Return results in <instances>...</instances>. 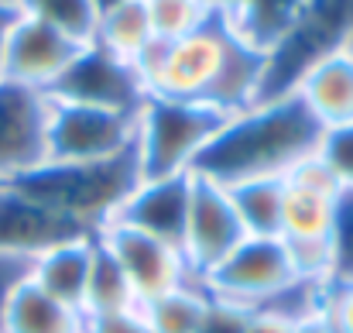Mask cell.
I'll use <instances>...</instances> for the list:
<instances>
[{"instance_id":"obj_29","label":"cell","mask_w":353,"mask_h":333,"mask_svg":"<svg viewBox=\"0 0 353 333\" xmlns=\"http://www.w3.org/2000/svg\"><path fill=\"white\" fill-rule=\"evenodd\" d=\"M86 333H151L144 310H123L107 316H86Z\"/></svg>"},{"instance_id":"obj_16","label":"cell","mask_w":353,"mask_h":333,"mask_svg":"<svg viewBox=\"0 0 353 333\" xmlns=\"http://www.w3.org/2000/svg\"><path fill=\"white\" fill-rule=\"evenodd\" d=\"M93 247H97V230L69 237L62 244H52V247H45L41 254H34L28 261V278L41 292L59 299L62 306L83 313L90 268H93Z\"/></svg>"},{"instance_id":"obj_3","label":"cell","mask_w":353,"mask_h":333,"mask_svg":"<svg viewBox=\"0 0 353 333\" xmlns=\"http://www.w3.org/2000/svg\"><path fill=\"white\" fill-rule=\"evenodd\" d=\"M343 189L319 155L305 158L285 175L281 200V240L302 282H333V234L340 217Z\"/></svg>"},{"instance_id":"obj_33","label":"cell","mask_w":353,"mask_h":333,"mask_svg":"<svg viewBox=\"0 0 353 333\" xmlns=\"http://www.w3.org/2000/svg\"><path fill=\"white\" fill-rule=\"evenodd\" d=\"M17 21V7L10 0H0V83H3V52H7V35Z\"/></svg>"},{"instance_id":"obj_26","label":"cell","mask_w":353,"mask_h":333,"mask_svg":"<svg viewBox=\"0 0 353 333\" xmlns=\"http://www.w3.org/2000/svg\"><path fill=\"white\" fill-rule=\"evenodd\" d=\"M319 316L330 333H353V278H336L326 285Z\"/></svg>"},{"instance_id":"obj_13","label":"cell","mask_w":353,"mask_h":333,"mask_svg":"<svg viewBox=\"0 0 353 333\" xmlns=\"http://www.w3.org/2000/svg\"><path fill=\"white\" fill-rule=\"evenodd\" d=\"M189 193H192V172L165 175V179H141L110 220L127 223L134 230H144L158 240H168V244L182 247Z\"/></svg>"},{"instance_id":"obj_32","label":"cell","mask_w":353,"mask_h":333,"mask_svg":"<svg viewBox=\"0 0 353 333\" xmlns=\"http://www.w3.org/2000/svg\"><path fill=\"white\" fill-rule=\"evenodd\" d=\"M199 3H203V10H206L213 21L234 24L236 17H240V10H243V3H247V0H199Z\"/></svg>"},{"instance_id":"obj_14","label":"cell","mask_w":353,"mask_h":333,"mask_svg":"<svg viewBox=\"0 0 353 333\" xmlns=\"http://www.w3.org/2000/svg\"><path fill=\"white\" fill-rule=\"evenodd\" d=\"M90 234L65 217L38 207L14 186H0V254L3 258H21L31 261L52 244H62L69 237Z\"/></svg>"},{"instance_id":"obj_28","label":"cell","mask_w":353,"mask_h":333,"mask_svg":"<svg viewBox=\"0 0 353 333\" xmlns=\"http://www.w3.org/2000/svg\"><path fill=\"white\" fill-rule=\"evenodd\" d=\"M254 310L247 306H236L230 299H210V313H206V323L203 333H243L247 330V320H250Z\"/></svg>"},{"instance_id":"obj_24","label":"cell","mask_w":353,"mask_h":333,"mask_svg":"<svg viewBox=\"0 0 353 333\" xmlns=\"http://www.w3.org/2000/svg\"><path fill=\"white\" fill-rule=\"evenodd\" d=\"M144 10L151 21V35L161 45L179 41L210 21V14L203 10L199 0H144Z\"/></svg>"},{"instance_id":"obj_17","label":"cell","mask_w":353,"mask_h":333,"mask_svg":"<svg viewBox=\"0 0 353 333\" xmlns=\"http://www.w3.org/2000/svg\"><path fill=\"white\" fill-rule=\"evenodd\" d=\"M0 333H86V316L41 292L24 272L3 299Z\"/></svg>"},{"instance_id":"obj_23","label":"cell","mask_w":353,"mask_h":333,"mask_svg":"<svg viewBox=\"0 0 353 333\" xmlns=\"http://www.w3.org/2000/svg\"><path fill=\"white\" fill-rule=\"evenodd\" d=\"M10 3L17 7V14L34 17L79 45H93L97 38V24H100L97 0H10Z\"/></svg>"},{"instance_id":"obj_10","label":"cell","mask_w":353,"mask_h":333,"mask_svg":"<svg viewBox=\"0 0 353 333\" xmlns=\"http://www.w3.org/2000/svg\"><path fill=\"white\" fill-rule=\"evenodd\" d=\"M86 45L65 38L62 31L17 14L10 35H7V52H3V83H14L21 90L34 93H52L55 83L72 69Z\"/></svg>"},{"instance_id":"obj_35","label":"cell","mask_w":353,"mask_h":333,"mask_svg":"<svg viewBox=\"0 0 353 333\" xmlns=\"http://www.w3.org/2000/svg\"><path fill=\"white\" fill-rule=\"evenodd\" d=\"M347 45H350V48H353V35H350V38H347Z\"/></svg>"},{"instance_id":"obj_1","label":"cell","mask_w":353,"mask_h":333,"mask_svg":"<svg viewBox=\"0 0 353 333\" xmlns=\"http://www.w3.org/2000/svg\"><path fill=\"white\" fill-rule=\"evenodd\" d=\"M137 73L154 97L210 104L240 113L268 97L271 59L247 45L230 24L206 21L199 31L179 41H154L137 62Z\"/></svg>"},{"instance_id":"obj_4","label":"cell","mask_w":353,"mask_h":333,"mask_svg":"<svg viewBox=\"0 0 353 333\" xmlns=\"http://www.w3.org/2000/svg\"><path fill=\"white\" fill-rule=\"evenodd\" d=\"M137 182V158L134 151H127L120 158L93 165H41L10 186L38 207L93 234L117 213Z\"/></svg>"},{"instance_id":"obj_19","label":"cell","mask_w":353,"mask_h":333,"mask_svg":"<svg viewBox=\"0 0 353 333\" xmlns=\"http://www.w3.org/2000/svg\"><path fill=\"white\" fill-rule=\"evenodd\" d=\"M93 45L103 48V52H110L120 62L137 66L148 55V48L154 45L144 0H120L114 7L100 10V24H97Z\"/></svg>"},{"instance_id":"obj_7","label":"cell","mask_w":353,"mask_h":333,"mask_svg":"<svg viewBox=\"0 0 353 333\" xmlns=\"http://www.w3.org/2000/svg\"><path fill=\"white\" fill-rule=\"evenodd\" d=\"M302 278L292 265V254L281 237H243L230 258H223L203 285L216 299H230L236 306L261 310L295 289Z\"/></svg>"},{"instance_id":"obj_12","label":"cell","mask_w":353,"mask_h":333,"mask_svg":"<svg viewBox=\"0 0 353 333\" xmlns=\"http://www.w3.org/2000/svg\"><path fill=\"white\" fill-rule=\"evenodd\" d=\"M52 100L14 83H0V186L45 165Z\"/></svg>"},{"instance_id":"obj_5","label":"cell","mask_w":353,"mask_h":333,"mask_svg":"<svg viewBox=\"0 0 353 333\" xmlns=\"http://www.w3.org/2000/svg\"><path fill=\"white\" fill-rule=\"evenodd\" d=\"M230 117L234 113L210 107V104L148 93L144 107L137 111V134H134V158H137L141 179H165V175L192 172L203 151L230 124Z\"/></svg>"},{"instance_id":"obj_30","label":"cell","mask_w":353,"mask_h":333,"mask_svg":"<svg viewBox=\"0 0 353 333\" xmlns=\"http://www.w3.org/2000/svg\"><path fill=\"white\" fill-rule=\"evenodd\" d=\"M299 323H302V320H295L292 313H285V310H278V306H261V310L250 313L243 333H295Z\"/></svg>"},{"instance_id":"obj_25","label":"cell","mask_w":353,"mask_h":333,"mask_svg":"<svg viewBox=\"0 0 353 333\" xmlns=\"http://www.w3.org/2000/svg\"><path fill=\"white\" fill-rule=\"evenodd\" d=\"M316 155L333 172V179L340 182V189L353 193V124L323 131V141H319V151Z\"/></svg>"},{"instance_id":"obj_11","label":"cell","mask_w":353,"mask_h":333,"mask_svg":"<svg viewBox=\"0 0 353 333\" xmlns=\"http://www.w3.org/2000/svg\"><path fill=\"white\" fill-rule=\"evenodd\" d=\"M48 97L65 100V104H90V107H107L120 113H137L148 100V86L137 66L120 62L97 45H86Z\"/></svg>"},{"instance_id":"obj_6","label":"cell","mask_w":353,"mask_h":333,"mask_svg":"<svg viewBox=\"0 0 353 333\" xmlns=\"http://www.w3.org/2000/svg\"><path fill=\"white\" fill-rule=\"evenodd\" d=\"M52 100V97H48ZM137 113L52 100L45 165H93L134 151Z\"/></svg>"},{"instance_id":"obj_27","label":"cell","mask_w":353,"mask_h":333,"mask_svg":"<svg viewBox=\"0 0 353 333\" xmlns=\"http://www.w3.org/2000/svg\"><path fill=\"white\" fill-rule=\"evenodd\" d=\"M333 282L336 278H353V193H343L340 217H336V234H333Z\"/></svg>"},{"instance_id":"obj_2","label":"cell","mask_w":353,"mask_h":333,"mask_svg":"<svg viewBox=\"0 0 353 333\" xmlns=\"http://www.w3.org/2000/svg\"><path fill=\"white\" fill-rule=\"evenodd\" d=\"M319 141L323 124L292 90H285L234 113L192 172L223 186L243 179H285L295 165L319 151Z\"/></svg>"},{"instance_id":"obj_9","label":"cell","mask_w":353,"mask_h":333,"mask_svg":"<svg viewBox=\"0 0 353 333\" xmlns=\"http://www.w3.org/2000/svg\"><path fill=\"white\" fill-rule=\"evenodd\" d=\"M97 237L114 254V261L127 275L141 306L154 303L158 296H165V292H172V289H179L192 278L182 247H175L168 240H158L144 230H134V227L117 220H107L97 230Z\"/></svg>"},{"instance_id":"obj_15","label":"cell","mask_w":353,"mask_h":333,"mask_svg":"<svg viewBox=\"0 0 353 333\" xmlns=\"http://www.w3.org/2000/svg\"><path fill=\"white\" fill-rule=\"evenodd\" d=\"M292 93L323 124V131L353 124V48L343 41L309 62L292 83Z\"/></svg>"},{"instance_id":"obj_22","label":"cell","mask_w":353,"mask_h":333,"mask_svg":"<svg viewBox=\"0 0 353 333\" xmlns=\"http://www.w3.org/2000/svg\"><path fill=\"white\" fill-rule=\"evenodd\" d=\"M137 306H141V303H137V296H134L127 275L120 272L114 254H110V251L103 247V240L97 237L83 316H107V313H123V310H137Z\"/></svg>"},{"instance_id":"obj_18","label":"cell","mask_w":353,"mask_h":333,"mask_svg":"<svg viewBox=\"0 0 353 333\" xmlns=\"http://www.w3.org/2000/svg\"><path fill=\"white\" fill-rule=\"evenodd\" d=\"M312 7L316 0H247L230 28L247 45L261 48L271 59L295 35V28L309 17Z\"/></svg>"},{"instance_id":"obj_20","label":"cell","mask_w":353,"mask_h":333,"mask_svg":"<svg viewBox=\"0 0 353 333\" xmlns=\"http://www.w3.org/2000/svg\"><path fill=\"white\" fill-rule=\"evenodd\" d=\"M210 289L199 278H189L185 285L158 296L154 303L141 306L148 316L151 333H203L206 313H210Z\"/></svg>"},{"instance_id":"obj_34","label":"cell","mask_w":353,"mask_h":333,"mask_svg":"<svg viewBox=\"0 0 353 333\" xmlns=\"http://www.w3.org/2000/svg\"><path fill=\"white\" fill-rule=\"evenodd\" d=\"M295 333H330V330H326V323H323V316L316 313V316H309V320H302V323L295 327Z\"/></svg>"},{"instance_id":"obj_31","label":"cell","mask_w":353,"mask_h":333,"mask_svg":"<svg viewBox=\"0 0 353 333\" xmlns=\"http://www.w3.org/2000/svg\"><path fill=\"white\" fill-rule=\"evenodd\" d=\"M24 272H28V261H21V258H3V254H0V310H3V299H7L10 285H14Z\"/></svg>"},{"instance_id":"obj_8","label":"cell","mask_w":353,"mask_h":333,"mask_svg":"<svg viewBox=\"0 0 353 333\" xmlns=\"http://www.w3.org/2000/svg\"><path fill=\"white\" fill-rule=\"evenodd\" d=\"M243 227L230 200V189L216 179L192 172V193H189V213L182 230V254L192 272V278H206L223 258L234 254L243 240Z\"/></svg>"},{"instance_id":"obj_21","label":"cell","mask_w":353,"mask_h":333,"mask_svg":"<svg viewBox=\"0 0 353 333\" xmlns=\"http://www.w3.org/2000/svg\"><path fill=\"white\" fill-rule=\"evenodd\" d=\"M227 189L247 237H281L285 179H243Z\"/></svg>"}]
</instances>
